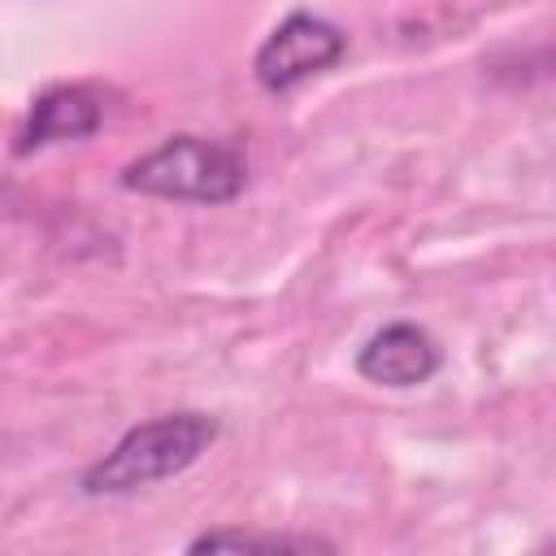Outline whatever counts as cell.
<instances>
[{
  "label": "cell",
  "mask_w": 556,
  "mask_h": 556,
  "mask_svg": "<svg viewBox=\"0 0 556 556\" xmlns=\"http://www.w3.org/2000/svg\"><path fill=\"white\" fill-rule=\"evenodd\" d=\"M100 126H104V96L87 83H56L30 100L13 152L30 156V152H43L52 143H83Z\"/></svg>",
  "instance_id": "cell-5"
},
{
  "label": "cell",
  "mask_w": 556,
  "mask_h": 556,
  "mask_svg": "<svg viewBox=\"0 0 556 556\" xmlns=\"http://www.w3.org/2000/svg\"><path fill=\"white\" fill-rule=\"evenodd\" d=\"M187 552H334V543L313 534H256V530H204Z\"/></svg>",
  "instance_id": "cell-6"
},
{
  "label": "cell",
  "mask_w": 556,
  "mask_h": 556,
  "mask_svg": "<svg viewBox=\"0 0 556 556\" xmlns=\"http://www.w3.org/2000/svg\"><path fill=\"white\" fill-rule=\"evenodd\" d=\"M217 417L200 408H178L148 417L130 426L100 460H91L78 473V491L87 500H113V495H135L143 486L169 482L187 473L213 443H217Z\"/></svg>",
  "instance_id": "cell-1"
},
{
  "label": "cell",
  "mask_w": 556,
  "mask_h": 556,
  "mask_svg": "<svg viewBox=\"0 0 556 556\" xmlns=\"http://www.w3.org/2000/svg\"><path fill=\"white\" fill-rule=\"evenodd\" d=\"M443 369V348L439 339L417 326V321H387L382 330H374L361 352H356V374L374 387H391V391H408L430 382Z\"/></svg>",
  "instance_id": "cell-4"
},
{
  "label": "cell",
  "mask_w": 556,
  "mask_h": 556,
  "mask_svg": "<svg viewBox=\"0 0 556 556\" xmlns=\"http://www.w3.org/2000/svg\"><path fill=\"white\" fill-rule=\"evenodd\" d=\"M343 56H348V30L321 13L295 9L261 39V48L252 56V78L261 91L282 96V91H295L300 83L334 70Z\"/></svg>",
  "instance_id": "cell-3"
},
{
  "label": "cell",
  "mask_w": 556,
  "mask_h": 556,
  "mask_svg": "<svg viewBox=\"0 0 556 556\" xmlns=\"http://www.w3.org/2000/svg\"><path fill=\"white\" fill-rule=\"evenodd\" d=\"M135 195L182 200V204H230L248 187L243 148L208 135H169L139 161H130L117 178Z\"/></svg>",
  "instance_id": "cell-2"
}]
</instances>
